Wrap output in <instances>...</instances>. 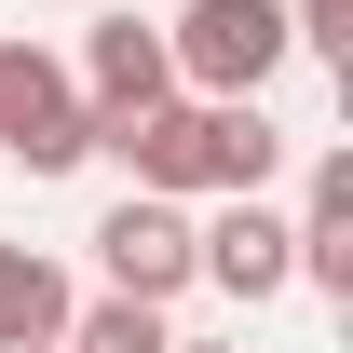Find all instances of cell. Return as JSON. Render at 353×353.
I'll return each mask as SVG.
<instances>
[{
    "instance_id": "6da1fadb",
    "label": "cell",
    "mask_w": 353,
    "mask_h": 353,
    "mask_svg": "<svg viewBox=\"0 0 353 353\" xmlns=\"http://www.w3.org/2000/svg\"><path fill=\"white\" fill-rule=\"evenodd\" d=\"M95 150H123V176L163 204H231V190H272V163H285V136L259 109H218V95H163V109L109 123Z\"/></svg>"
},
{
    "instance_id": "7a4b0ae2",
    "label": "cell",
    "mask_w": 353,
    "mask_h": 353,
    "mask_svg": "<svg viewBox=\"0 0 353 353\" xmlns=\"http://www.w3.org/2000/svg\"><path fill=\"white\" fill-rule=\"evenodd\" d=\"M176 95H218V109H259V82L285 68V0H176Z\"/></svg>"
},
{
    "instance_id": "3957f363",
    "label": "cell",
    "mask_w": 353,
    "mask_h": 353,
    "mask_svg": "<svg viewBox=\"0 0 353 353\" xmlns=\"http://www.w3.org/2000/svg\"><path fill=\"white\" fill-rule=\"evenodd\" d=\"M0 150H14L28 176L95 163V109H82V82H68V54H41V41H0Z\"/></svg>"
},
{
    "instance_id": "277c9868",
    "label": "cell",
    "mask_w": 353,
    "mask_h": 353,
    "mask_svg": "<svg viewBox=\"0 0 353 353\" xmlns=\"http://www.w3.org/2000/svg\"><path fill=\"white\" fill-rule=\"evenodd\" d=\"M190 272H204V285H218V299H285V285H299V231L272 218L259 190H231L218 218H190Z\"/></svg>"
},
{
    "instance_id": "5b68a950",
    "label": "cell",
    "mask_w": 353,
    "mask_h": 353,
    "mask_svg": "<svg viewBox=\"0 0 353 353\" xmlns=\"http://www.w3.org/2000/svg\"><path fill=\"white\" fill-rule=\"evenodd\" d=\"M95 259H109V299H150V312H163L176 285H204V272H190V204H163V190H123V204L95 218Z\"/></svg>"
},
{
    "instance_id": "8992f818",
    "label": "cell",
    "mask_w": 353,
    "mask_h": 353,
    "mask_svg": "<svg viewBox=\"0 0 353 353\" xmlns=\"http://www.w3.org/2000/svg\"><path fill=\"white\" fill-rule=\"evenodd\" d=\"M68 82H82L95 136H109V123H136V109H163V95H176V54H163V28H136V14H95Z\"/></svg>"
},
{
    "instance_id": "52a82bcc",
    "label": "cell",
    "mask_w": 353,
    "mask_h": 353,
    "mask_svg": "<svg viewBox=\"0 0 353 353\" xmlns=\"http://www.w3.org/2000/svg\"><path fill=\"white\" fill-rule=\"evenodd\" d=\"M299 285L312 299H353V150H326L312 163V190H299Z\"/></svg>"
},
{
    "instance_id": "ba28073f",
    "label": "cell",
    "mask_w": 353,
    "mask_h": 353,
    "mask_svg": "<svg viewBox=\"0 0 353 353\" xmlns=\"http://www.w3.org/2000/svg\"><path fill=\"white\" fill-rule=\"evenodd\" d=\"M68 312L82 299H68V272H54L41 245H0V353H54Z\"/></svg>"
},
{
    "instance_id": "9c48e42d",
    "label": "cell",
    "mask_w": 353,
    "mask_h": 353,
    "mask_svg": "<svg viewBox=\"0 0 353 353\" xmlns=\"http://www.w3.org/2000/svg\"><path fill=\"white\" fill-rule=\"evenodd\" d=\"M54 353H176V326H163L150 299H95V312H68Z\"/></svg>"
},
{
    "instance_id": "30bf717a",
    "label": "cell",
    "mask_w": 353,
    "mask_h": 353,
    "mask_svg": "<svg viewBox=\"0 0 353 353\" xmlns=\"http://www.w3.org/2000/svg\"><path fill=\"white\" fill-rule=\"evenodd\" d=\"M285 54H353V0H285Z\"/></svg>"
},
{
    "instance_id": "8fae6325",
    "label": "cell",
    "mask_w": 353,
    "mask_h": 353,
    "mask_svg": "<svg viewBox=\"0 0 353 353\" xmlns=\"http://www.w3.org/2000/svg\"><path fill=\"white\" fill-rule=\"evenodd\" d=\"M176 353H245V340H176Z\"/></svg>"
}]
</instances>
